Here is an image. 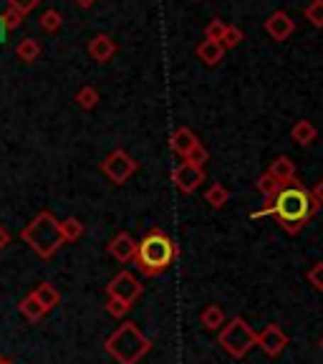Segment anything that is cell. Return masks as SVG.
Returning a JSON list of instances; mask_svg holds the SVG:
<instances>
[{"instance_id": "obj_1", "label": "cell", "mask_w": 323, "mask_h": 364, "mask_svg": "<svg viewBox=\"0 0 323 364\" xmlns=\"http://www.w3.org/2000/svg\"><path fill=\"white\" fill-rule=\"evenodd\" d=\"M318 213V205L313 203L311 190H306L301 182H288L270 200H265L261 210L253 213V218H268L273 215L285 233L295 235L308 225L313 215Z\"/></svg>"}, {"instance_id": "obj_2", "label": "cell", "mask_w": 323, "mask_h": 364, "mask_svg": "<svg viewBox=\"0 0 323 364\" xmlns=\"http://www.w3.org/2000/svg\"><path fill=\"white\" fill-rule=\"evenodd\" d=\"M180 256V248L177 243L159 228H152L147 235H144L139 243H136V256H134V266L147 276V279H154V276H162L172 263Z\"/></svg>"}, {"instance_id": "obj_3", "label": "cell", "mask_w": 323, "mask_h": 364, "mask_svg": "<svg viewBox=\"0 0 323 364\" xmlns=\"http://www.w3.org/2000/svg\"><path fill=\"white\" fill-rule=\"evenodd\" d=\"M104 349L111 359H116L119 364H139L152 349V341L142 334V329L134 321H124L119 329L114 331L106 341Z\"/></svg>"}, {"instance_id": "obj_4", "label": "cell", "mask_w": 323, "mask_h": 364, "mask_svg": "<svg viewBox=\"0 0 323 364\" xmlns=\"http://www.w3.org/2000/svg\"><path fill=\"white\" fill-rule=\"evenodd\" d=\"M21 238H23V243H28L40 258H51L63 245L61 223L53 218V213L43 210V213H38L28 225L23 228Z\"/></svg>"}, {"instance_id": "obj_5", "label": "cell", "mask_w": 323, "mask_h": 364, "mask_svg": "<svg viewBox=\"0 0 323 364\" xmlns=\"http://www.w3.org/2000/svg\"><path fill=\"white\" fill-rule=\"evenodd\" d=\"M217 344L233 359H243L250 349L256 347V331L243 316H235L230 321H225V326L220 329V336H217Z\"/></svg>"}, {"instance_id": "obj_6", "label": "cell", "mask_w": 323, "mask_h": 364, "mask_svg": "<svg viewBox=\"0 0 323 364\" xmlns=\"http://www.w3.org/2000/svg\"><path fill=\"white\" fill-rule=\"evenodd\" d=\"M142 281L136 279L131 271L116 273L111 281L106 284V296L109 299H116V301H124L129 306H134V301L142 296Z\"/></svg>"}, {"instance_id": "obj_7", "label": "cell", "mask_w": 323, "mask_h": 364, "mask_svg": "<svg viewBox=\"0 0 323 364\" xmlns=\"http://www.w3.org/2000/svg\"><path fill=\"white\" fill-rule=\"evenodd\" d=\"M136 162L131 154H126L124 149H114L106 159L102 162V172L114 182V185H124L131 175L136 172Z\"/></svg>"}, {"instance_id": "obj_8", "label": "cell", "mask_w": 323, "mask_h": 364, "mask_svg": "<svg viewBox=\"0 0 323 364\" xmlns=\"http://www.w3.org/2000/svg\"><path fill=\"white\" fill-rule=\"evenodd\" d=\"M256 347H261L268 357H278L288 347V334L278 324H268L265 329L256 334Z\"/></svg>"}, {"instance_id": "obj_9", "label": "cell", "mask_w": 323, "mask_h": 364, "mask_svg": "<svg viewBox=\"0 0 323 364\" xmlns=\"http://www.w3.org/2000/svg\"><path fill=\"white\" fill-rule=\"evenodd\" d=\"M172 182L177 185V190L185 195L195 193L204 182V167H195L190 162H180V165L172 170Z\"/></svg>"}, {"instance_id": "obj_10", "label": "cell", "mask_w": 323, "mask_h": 364, "mask_svg": "<svg viewBox=\"0 0 323 364\" xmlns=\"http://www.w3.org/2000/svg\"><path fill=\"white\" fill-rule=\"evenodd\" d=\"M265 31L273 41H285L290 33L295 31V23L290 21V16L285 11H275L268 16L265 21Z\"/></svg>"}, {"instance_id": "obj_11", "label": "cell", "mask_w": 323, "mask_h": 364, "mask_svg": "<svg viewBox=\"0 0 323 364\" xmlns=\"http://www.w3.org/2000/svg\"><path fill=\"white\" fill-rule=\"evenodd\" d=\"M109 253L119 263H129L136 256V240L129 233H116L109 243Z\"/></svg>"}, {"instance_id": "obj_12", "label": "cell", "mask_w": 323, "mask_h": 364, "mask_svg": "<svg viewBox=\"0 0 323 364\" xmlns=\"http://www.w3.org/2000/svg\"><path fill=\"white\" fill-rule=\"evenodd\" d=\"M116 53V43L111 41V36H106V33H99L97 38H91V43H89V56L94 58V61H99V63H106L109 58Z\"/></svg>"}, {"instance_id": "obj_13", "label": "cell", "mask_w": 323, "mask_h": 364, "mask_svg": "<svg viewBox=\"0 0 323 364\" xmlns=\"http://www.w3.org/2000/svg\"><path fill=\"white\" fill-rule=\"evenodd\" d=\"M268 175L278 182V185H288V182L295 180V165L288 157H275L270 162V167H268Z\"/></svg>"}, {"instance_id": "obj_14", "label": "cell", "mask_w": 323, "mask_h": 364, "mask_svg": "<svg viewBox=\"0 0 323 364\" xmlns=\"http://www.w3.org/2000/svg\"><path fill=\"white\" fill-rule=\"evenodd\" d=\"M197 142H199V139L195 136V132L190 129V127H177V129L172 132V139H170L172 149H175L180 157H185V154H187Z\"/></svg>"}, {"instance_id": "obj_15", "label": "cell", "mask_w": 323, "mask_h": 364, "mask_svg": "<svg viewBox=\"0 0 323 364\" xmlns=\"http://www.w3.org/2000/svg\"><path fill=\"white\" fill-rule=\"evenodd\" d=\"M225 56V48H222L220 41H212V38H204L202 43L197 46V58L207 66H217Z\"/></svg>"}, {"instance_id": "obj_16", "label": "cell", "mask_w": 323, "mask_h": 364, "mask_svg": "<svg viewBox=\"0 0 323 364\" xmlns=\"http://www.w3.org/2000/svg\"><path fill=\"white\" fill-rule=\"evenodd\" d=\"M225 321H227L225 311H222V309L217 306V304H210V306H204L202 314H199V324H202L207 331L222 329V326H225Z\"/></svg>"}, {"instance_id": "obj_17", "label": "cell", "mask_w": 323, "mask_h": 364, "mask_svg": "<svg viewBox=\"0 0 323 364\" xmlns=\"http://www.w3.org/2000/svg\"><path fill=\"white\" fill-rule=\"evenodd\" d=\"M316 134H318L316 127H313V122H308V119L295 122L293 129H290V136H293V142L301 144V147H308V144H313Z\"/></svg>"}, {"instance_id": "obj_18", "label": "cell", "mask_w": 323, "mask_h": 364, "mask_svg": "<svg viewBox=\"0 0 323 364\" xmlns=\"http://www.w3.org/2000/svg\"><path fill=\"white\" fill-rule=\"evenodd\" d=\"M33 296L38 299V304L45 311H51V309H56L58 304H61V294H58V289L53 284H40L38 289L33 291Z\"/></svg>"}, {"instance_id": "obj_19", "label": "cell", "mask_w": 323, "mask_h": 364, "mask_svg": "<svg viewBox=\"0 0 323 364\" xmlns=\"http://www.w3.org/2000/svg\"><path fill=\"white\" fill-rule=\"evenodd\" d=\"M227 200H230V193H227V188L222 185V182L210 185V188H207V193H204V203H210V208H215V210L225 208Z\"/></svg>"}, {"instance_id": "obj_20", "label": "cell", "mask_w": 323, "mask_h": 364, "mask_svg": "<svg viewBox=\"0 0 323 364\" xmlns=\"http://www.w3.org/2000/svg\"><path fill=\"white\" fill-rule=\"evenodd\" d=\"M61 235H63V243H76L84 235V223L79 218H66L61 223Z\"/></svg>"}, {"instance_id": "obj_21", "label": "cell", "mask_w": 323, "mask_h": 364, "mask_svg": "<svg viewBox=\"0 0 323 364\" xmlns=\"http://www.w3.org/2000/svg\"><path fill=\"white\" fill-rule=\"evenodd\" d=\"M21 314L28 318V321H40V318H43V314H45V309L40 306L38 299H35L33 294H28L21 301Z\"/></svg>"}, {"instance_id": "obj_22", "label": "cell", "mask_w": 323, "mask_h": 364, "mask_svg": "<svg viewBox=\"0 0 323 364\" xmlns=\"http://www.w3.org/2000/svg\"><path fill=\"white\" fill-rule=\"evenodd\" d=\"M16 53H18V58H21V61H26V63L35 61V58L40 56V46H38V41H33V38H23L21 43H18Z\"/></svg>"}, {"instance_id": "obj_23", "label": "cell", "mask_w": 323, "mask_h": 364, "mask_svg": "<svg viewBox=\"0 0 323 364\" xmlns=\"http://www.w3.org/2000/svg\"><path fill=\"white\" fill-rule=\"evenodd\" d=\"M76 104H79L81 109H86V112H91V109L99 104V91L94 89V86H81V89L76 91Z\"/></svg>"}, {"instance_id": "obj_24", "label": "cell", "mask_w": 323, "mask_h": 364, "mask_svg": "<svg viewBox=\"0 0 323 364\" xmlns=\"http://www.w3.org/2000/svg\"><path fill=\"white\" fill-rule=\"evenodd\" d=\"M280 188H283V185H278V182L273 180V177L268 175V172H263V175L258 177V182H256V190H258V193H261V195H263V198H265V200H270L273 195L278 193Z\"/></svg>"}, {"instance_id": "obj_25", "label": "cell", "mask_w": 323, "mask_h": 364, "mask_svg": "<svg viewBox=\"0 0 323 364\" xmlns=\"http://www.w3.org/2000/svg\"><path fill=\"white\" fill-rule=\"evenodd\" d=\"M245 38V33L238 28V26H227L225 28V33H222V38H220V43H222V48H235V46H240V41Z\"/></svg>"}, {"instance_id": "obj_26", "label": "cell", "mask_w": 323, "mask_h": 364, "mask_svg": "<svg viewBox=\"0 0 323 364\" xmlns=\"http://www.w3.org/2000/svg\"><path fill=\"white\" fill-rule=\"evenodd\" d=\"M210 159V152L202 147V144H195L192 149H190L187 154H185V162H190V165H195V167H204V162Z\"/></svg>"}, {"instance_id": "obj_27", "label": "cell", "mask_w": 323, "mask_h": 364, "mask_svg": "<svg viewBox=\"0 0 323 364\" xmlns=\"http://www.w3.org/2000/svg\"><path fill=\"white\" fill-rule=\"evenodd\" d=\"M61 23H63V18L58 11H45L43 16H40V28L48 31V33H53V31L61 28Z\"/></svg>"}, {"instance_id": "obj_28", "label": "cell", "mask_w": 323, "mask_h": 364, "mask_svg": "<svg viewBox=\"0 0 323 364\" xmlns=\"http://www.w3.org/2000/svg\"><path fill=\"white\" fill-rule=\"evenodd\" d=\"M306 18L316 28H323V0H313L311 6L306 8Z\"/></svg>"}, {"instance_id": "obj_29", "label": "cell", "mask_w": 323, "mask_h": 364, "mask_svg": "<svg viewBox=\"0 0 323 364\" xmlns=\"http://www.w3.org/2000/svg\"><path fill=\"white\" fill-rule=\"evenodd\" d=\"M306 279H308V284H311L316 291H323V261L313 263V266L308 268Z\"/></svg>"}, {"instance_id": "obj_30", "label": "cell", "mask_w": 323, "mask_h": 364, "mask_svg": "<svg viewBox=\"0 0 323 364\" xmlns=\"http://www.w3.org/2000/svg\"><path fill=\"white\" fill-rule=\"evenodd\" d=\"M106 311L111 314L114 318H124L126 314L131 311V306H129V304H124V301H116V299H109V301H106Z\"/></svg>"}, {"instance_id": "obj_31", "label": "cell", "mask_w": 323, "mask_h": 364, "mask_svg": "<svg viewBox=\"0 0 323 364\" xmlns=\"http://www.w3.org/2000/svg\"><path fill=\"white\" fill-rule=\"evenodd\" d=\"M225 28H227V23H222L220 18H215V21L204 28V38H212V41H220L222 38V33H225Z\"/></svg>"}, {"instance_id": "obj_32", "label": "cell", "mask_w": 323, "mask_h": 364, "mask_svg": "<svg viewBox=\"0 0 323 364\" xmlns=\"http://www.w3.org/2000/svg\"><path fill=\"white\" fill-rule=\"evenodd\" d=\"M38 3H40V0H11V6H8V8H13V11L21 13V16H28V13L33 11Z\"/></svg>"}, {"instance_id": "obj_33", "label": "cell", "mask_w": 323, "mask_h": 364, "mask_svg": "<svg viewBox=\"0 0 323 364\" xmlns=\"http://www.w3.org/2000/svg\"><path fill=\"white\" fill-rule=\"evenodd\" d=\"M0 18H3V23H6V28H8V31L21 28V23H23V16H21V13L13 11V8H8V11L3 13Z\"/></svg>"}, {"instance_id": "obj_34", "label": "cell", "mask_w": 323, "mask_h": 364, "mask_svg": "<svg viewBox=\"0 0 323 364\" xmlns=\"http://www.w3.org/2000/svg\"><path fill=\"white\" fill-rule=\"evenodd\" d=\"M311 198H313V203H316L318 208H323V177L316 182V185H313V190H311Z\"/></svg>"}, {"instance_id": "obj_35", "label": "cell", "mask_w": 323, "mask_h": 364, "mask_svg": "<svg viewBox=\"0 0 323 364\" xmlns=\"http://www.w3.org/2000/svg\"><path fill=\"white\" fill-rule=\"evenodd\" d=\"M8 243H11V235H8L6 230H3V228H0V250L6 248Z\"/></svg>"}, {"instance_id": "obj_36", "label": "cell", "mask_w": 323, "mask_h": 364, "mask_svg": "<svg viewBox=\"0 0 323 364\" xmlns=\"http://www.w3.org/2000/svg\"><path fill=\"white\" fill-rule=\"evenodd\" d=\"M6 36H8V28H6V23H3V18H0V43L6 41Z\"/></svg>"}, {"instance_id": "obj_37", "label": "cell", "mask_w": 323, "mask_h": 364, "mask_svg": "<svg viewBox=\"0 0 323 364\" xmlns=\"http://www.w3.org/2000/svg\"><path fill=\"white\" fill-rule=\"evenodd\" d=\"M76 3H79L81 8H89V6H94V3H97V0H76Z\"/></svg>"}, {"instance_id": "obj_38", "label": "cell", "mask_w": 323, "mask_h": 364, "mask_svg": "<svg viewBox=\"0 0 323 364\" xmlns=\"http://www.w3.org/2000/svg\"><path fill=\"white\" fill-rule=\"evenodd\" d=\"M318 347H321V352H323V336H321V341H318Z\"/></svg>"}, {"instance_id": "obj_39", "label": "cell", "mask_w": 323, "mask_h": 364, "mask_svg": "<svg viewBox=\"0 0 323 364\" xmlns=\"http://www.w3.org/2000/svg\"><path fill=\"white\" fill-rule=\"evenodd\" d=\"M0 364H6V359H3V357H0Z\"/></svg>"}, {"instance_id": "obj_40", "label": "cell", "mask_w": 323, "mask_h": 364, "mask_svg": "<svg viewBox=\"0 0 323 364\" xmlns=\"http://www.w3.org/2000/svg\"><path fill=\"white\" fill-rule=\"evenodd\" d=\"M6 364H11V362H6Z\"/></svg>"}]
</instances>
